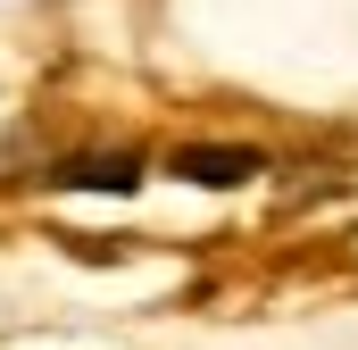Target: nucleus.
<instances>
[{"mask_svg":"<svg viewBox=\"0 0 358 350\" xmlns=\"http://www.w3.org/2000/svg\"><path fill=\"white\" fill-rule=\"evenodd\" d=\"M167 167H176L183 183H208V192H242V183L267 167V159H259L250 142H183Z\"/></svg>","mask_w":358,"mask_h":350,"instance_id":"f257e3e1","label":"nucleus"},{"mask_svg":"<svg viewBox=\"0 0 358 350\" xmlns=\"http://www.w3.org/2000/svg\"><path fill=\"white\" fill-rule=\"evenodd\" d=\"M59 183H67V192H108V200H125V192H142V159H125V150H84V159H59Z\"/></svg>","mask_w":358,"mask_h":350,"instance_id":"f03ea898","label":"nucleus"}]
</instances>
